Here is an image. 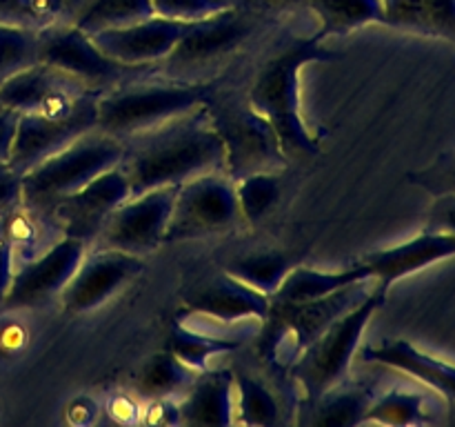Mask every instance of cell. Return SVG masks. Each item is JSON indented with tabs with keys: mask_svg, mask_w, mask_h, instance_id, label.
<instances>
[{
	"mask_svg": "<svg viewBox=\"0 0 455 427\" xmlns=\"http://www.w3.org/2000/svg\"><path fill=\"white\" fill-rule=\"evenodd\" d=\"M120 169L132 196L158 187H178L209 172H225V141L204 107L124 141Z\"/></svg>",
	"mask_w": 455,
	"mask_h": 427,
	"instance_id": "1",
	"label": "cell"
},
{
	"mask_svg": "<svg viewBox=\"0 0 455 427\" xmlns=\"http://www.w3.org/2000/svg\"><path fill=\"white\" fill-rule=\"evenodd\" d=\"M373 278L342 287L318 301L298 302L287 307H271L262 329L260 351L278 365H289L311 345L333 320L340 318L371 294Z\"/></svg>",
	"mask_w": 455,
	"mask_h": 427,
	"instance_id": "6",
	"label": "cell"
},
{
	"mask_svg": "<svg viewBox=\"0 0 455 427\" xmlns=\"http://www.w3.org/2000/svg\"><path fill=\"white\" fill-rule=\"evenodd\" d=\"M132 196L127 173L118 167L100 173L83 189L65 196L47 212L44 222H52L67 238L93 245L111 214Z\"/></svg>",
	"mask_w": 455,
	"mask_h": 427,
	"instance_id": "11",
	"label": "cell"
},
{
	"mask_svg": "<svg viewBox=\"0 0 455 427\" xmlns=\"http://www.w3.org/2000/svg\"><path fill=\"white\" fill-rule=\"evenodd\" d=\"M323 47V36L302 38L284 47L262 65L249 92V107L274 127L287 158L318 154V141L311 136L300 111V71L311 62L331 60Z\"/></svg>",
	"mask_w": 455,
	"mask_h": 427,
	"instance_id": "2",
	"label": "cell"
},
{
	"mask_svg": "<svg viewBox=\"0 0 455 427\" xmlns=\"http://www.w3.org/2000/svg\"><path fill=\"white\" fill-rule=\"evenodd\" d=\"M0 25L20 29H44L47 20L36 12L34 0H0Z\"/></svg>",
	"mask_w": 455,
	"mask_h": 427,
	"instance_id": "35",
	"label": "cell"
},
{
	"mask_svg": "<svg viewBox=\"0 0 455 427\" xmlns=\"http://www.w3.org/2000/svg\"><path fill=\"white\" fill-rule=\"evenodd\" d=\"M198 374L200 372L178 360L169 350L160 351L151 356L142 367L136 381V391L145 400L173 399L176 394H187Z\"/></svg>",
	"mask_w": 455,
	"mask_h": 427,
	"instance_id": "24",
	"label": "cell"
},
{
	"mask_svg": "<svg viewBox=\"0 0 455 427\" xmlns=\"http://www.w3.org/2000/svg\"><path fill=\"white\" fill-rule=\"evenodd\" d=\"M22 200V173L9 163H0V218L16 212Z\"/></svg>",
	"mask_w": 455,
	"mask_h": 427,
	"instance_id": "36",
	"label": "cell"
},
{
	"mask_svg": "<svg viewBox=\"0 0 455 427\" xmlns=\"http://www.w3.org/2000/svg\"><path fill=\"white\" fill-rule=\"evenodd\" d=\"M229 3H234V4H235V7H240V4H243V3H244V0H229Z\"/></svg>",
	"mask_w": 455,
	"mask_h": 427,
	"instance_id": "43",
	"label": "cell"
},
{
	"mask_svg": "<svg viewBox=\"0 0 455 427\" xmlns=\"http://www.w3.org/2000/svg\"><path fill=\"white\" fill-rule=\"evenodd\" d=\"M238 347L240 342L235 338L213 336V334H204L185 323L173 325L172 336H169L167 342V350L178 360H182L187 367L196 369V372H204L213 356L229 354V351H235Z\"/></svg>",
	"mask_w": 455,
	"mask_h": 427,
	"instance_id": "29",
	"label": "cell"
},
{
	"mask_svg": "<svg viewBox=\"0 0 455 427\" xmlns=\"http://www.w3.org/2000/svg\"><path fill=\"white\" fill-rule=\"evenodd\" d=\"M240 221L235 182L225 172L203 173L178 187L164 245L222 234Z\"/></svg>",
	"mask_w": 455,
	"mask_h": 427,
	"instance_id": "7",
	"label": "cell"
},
{
	"mask_svg": "<svg viewBox=\"0 0 455 427\" xmlns=\"http://www.w3.org/2000/svg\"><path fill=\"white\" fill-rule=\"evenodd\" d=\"M291 267L293 261L287 254L265 252L238 258V261L229 262V267L225 271L234 276V278L243 280L249 287L271 296L280 287V283H283L284 276L289 274Z\"/></svg>",
	"mask_w": 455,
	"mask_h": 427,
	"instance_id": "30",
	"label": "cell"
},
{
	"mask_svg": "<svg viewBox=\"0 0 455 427\" xmlns=\"http://www.w3.org/2000/svg\"><path fill=\"white\" fill-rule=\"evenodd\" d=\"M38 62L65 71L100 92L129 78L133 71L147 69V67L123 65L114 58L105 56L96 47L92 36L84 34L71 22L49 25L38 31Z\"/></svg>",
	"mask_w": 455,
	"mask_h": 427,
	"instance_id": "8",
	"label": "cell"
},
{
	"mask_svg": "<svg viewBox=\"0 0 455 427\" xmlns=\"http://www.w3.org/2000/svg\"><path fill=\"white\" fill-rule=\"evenodd\" d=\"M382 22L455 43V0H382Z\"/></svg>",
	"mask_w": 455,
	"mask_h": 427,
	"instance_id": "23",
	"label": "cell"
},
{
	"mask_svg": "<svg viewBox=\"0 0 455 427\" xmlns=\"http://www.w3.org/2000/svg\"><path fill=\"white\" fill-rule=\"evenodd\" d=\"M235 423L267 427L278 423V400L256 378L235 374Z\"/></svg>",
	"mask_w": 455,
	"mask_h": 427,
	"instance_id": "31",
	"label": "cell"
},
{
	"mask_svg": "<svg viewBox=\"0 0 455 427\" xmlns=\"http://www.w3.org/2000/svg\"><path fill=\"white\" fill-rule=\"evenodd\" d=\"M364 360L409 374L438 394H443L449 400V405L455 403V365L425 354L409 341L398 338V341H387L380 345L367 347Z\"/></svg>",
	"mask_w": 455,
	"mask_h": 427,
	"instance_id": "21",
	"label": "cell"
},
{
	"mask_svg": "<svg viewBox=\"0 0 455 427\" xmlns=\"http://www.w3.org/2000/svg\"><path fill=\"white\" fill-rule=\"evenodd\" d=\"M455 256V234L447 231L425 230L416 238L407 240L395 247L371 252L363 258L364 265L371 271V278L378 287L389 292L395 280L411 276L434 262L447 261Z\"/></svg>",
	"mask_w": 455,
	"mask_h": 427,
	"instance_id": "18",
	"label": "cell"
},
{
	"mask_svg": "<svg viewBox=\"0 0 455 427\" xmlns=\"http://www.w3.org/2000/svg\"><path fill=\"white\" fill-rule=\"evenodd\" d=\"M371 278V271L363 261L355 265L345 267L338 271H320V270H307V267L293 265L280 287L269 296L271 307H287L298 305V302L318 301V298L329 296V294L338 292L342 287L360 283V280Z\"/></svg>",
	"mask_w": 455,
	"mask_h": 427,
	"instance_id": "22",
	"label": "cell"
},
{
	"mask_svg": "<svg viewBox=\"0 0 455 427\" xmlns=\"http://www.w3.org/2000/svg\"><path fill=\"white\" fill-rule=\"evenodd\" d=\"M13 270H16V258H13V245L9 238L7 230H4L3 221H0V307H3L4 296L12 285Z\"/></svg>",
	"mask_w": 455,
	"mask_h": 427,
	"instance_id": "39",
	"label": "cell"
},
{
	"mask_svg": "<svg viewBox=\"0 0 455 427\" xmlns=\"http://www.w3.org/2000/svg\"><path fill=\"white\" fill-rule=\"evenodd\" d=\"M411 181L420 182L425 189L435 196L455 194V165H449L447 169H440V172H425L420 176H413Z\"/></svg>",
	"mask_w": 455,
	"mask_h": 427,
	"instance_id": "40",
	"label": "cell"
},
{
	"mask_svg": "<svg viewBox=\"0 0 455 427\" xmlns=\"http://www.w3.org/2000/svg\"><path fill=\"white\" fill-rule=\"evenodd\" d=\"M87 249L89 245H84L83 240L62 236L52 247L20 262L13 270L12 285L0 310H36L60 298L62 289L74 276Z\"/></svg>",
	"mask_w": 455,
	"mask_h": 427,
	"instance_id": "12",
	"label": "cell"
},
{
	"mask_svg": "<svg viewBox=\"0 0 455 427\" xmlns=\"http://www.w3.org/2000/svg\"><path fill=\"white\" fill-rule=\"evenodd\" d=\"M376 399L369 387H340L329 390L315 405H311V425L354 427L363 425L369 405Z\"/></svg>",
	"mask_w": 455,
	"mask_h": 427,
	"instance_id": "26",
	"label": "cell"
},
{
	"mask_svg": "<svg viewBox=\"0 0 455 427\" xmlns=\"http://www.w3.org/2000/svg\"><path fill=\"white\" fill-rule=\"evenodd\" d=\"M209 87L180 83H123L100 92L96 129L129 141L204 107Z\"/></svg>",
	"mask_w": 455,
	"mask_h": 427,
	"instance_id": "4",
	"label": "cell"
},
{
	"mask_svg": "<svg viewBox=\"0 0 455 427\" xmlns=\"http://www.w3.org/2000/svg\"><path fill=\"white\" fill-rule=\"evenodd\" d=\"M425 230L455 234V194H438L429 209Z\"/></svg>",
	"mask_w": 455,
	"mask_h": 427,
	"instance_id": "37",
	"label": "cell"
},
{
	"mask_svg": "<svg viewBox=\"0 0 455 427\" xmlns=\"http://www.w3.org/2000/svg\"><path fill=\"white\" fill-rule=\"evenodd\" d=\"M100 92L44 62H34L0 80V105L18 114L60 116L74 109L87 93Z\"/></svg>",
	"mask_w": 455,
	"mask_h": 427,
	"instance_id": "13",
	"label": "cell"
},
{
	"mask_svg": "<svg viewBox=\"0 0 455 427\" xmlns=\"http://www.w3.org/2000/svg\"><path fill=\"white\" fill-rule=\"evenodd\" d=\"M145 262L140 256L100 247L84 254L74 276L60 294V302L67 314H87L98 310L102 302L118 294L142 271Z\"/></svg>",
	"mask_w": 455,
	"mask_h": 427,
	"instance_id": "14",
	"label": "cell"
},
{
	"mask_svg": "<svg viewBox=\"0 0 455 427\" xmlns=\"http://www.w3.org/2000/svg\"><path fill=\"white\" fill-rule=\"evenodd\" d=\"M269 3H275V4H298V3H305V0H269Z\"/></svg>",
	"mask_w": 455,
	"mask_h": 427,
	"instance_id": "42",
	"label": "cell"
},
{
	"mask_svg": "<svg viewBox=\"0 0 455 427\" xmlns=\"http://www.w3.org/2000/svg\"><path fill=\"white\" fill-rule=\"evenodd\" d=\"M18 120H20V114H18V111L0 105V163H9L13 138H16Z\"/></svg>",
	"mask_w": 455,
	"mask_h": 427,
	"instance_id": "41",
	"label": "cell"
},
{
	"mask_svg": "<svg viewBox=\"0 0 455 427\" xmlns=\"http://www.w3.org/2000/svg\"><path fill=\"white\" fill-rule=\"evenodd\" d=\"M320 18L318 34L345 36L371 22H382V0H307Z\"/></svg>",
	"mask_w": 455,
	"mask_h": 427,
	"instance_id": "27",
	"label": "cell"
},
{
	"mask_svg": "<svg viewBox=\"0 0 455 427\" xmlns=\"http://www.w3.org/2000/svg\"><path fill=\"white\" fill-rule=\"evenodd\" d=\"M240 216L247 222H258L271 212L280 196V181L274 172H258L235 181Z\"/></svg>",
	"mask_w": 455,
	"mask_h": 427,
	"instance_id": "32",
	"label": "cell"
},
{
	"mask_svg": "<svg viewBox=\"0 0 455 427\" xmlns=\"http://www.w3.org/2000/svg\"><path fill=\"white\" fill-rule=\"evenodd\" d=\"M178 412L180 425L227 427L235 423V374L229 369L200 372Z\"/></svg>",
	"mask_w": 455,
	"mask_h": 427,
	"instance_id": "20",
	"label": "cell"
},
{
	"mask_svg": "<svg viewBox=\"0 0 455 427\" xmlns=\"http://www.w3.org/2000/svg\"><path fill=\"white\" fill-rule=\"evenodd\" d=\"M84 0H34V7L40 16L47 20V25H62V22H74L76 13Z\"/></svg>",
	"mask_w": 455,
	"mask_h": 427,
	"instance_id": "38",
	"label": "cell"
},
{
	"mask_svg": "<svg viewBox=\"0 0 455 427\" xmlns=\"http://www.w3.org/2000/svg\"><path fill=\"white\" fill-rule=\"evenodd\" d=\"M38 62V31L0 25V80Z\"/></svg>",
	"mask_w": 455,
	"mask_h": 427,
	"instance_id": "33",
	"label": "cell"
},
{
	"mask_svg": "<svg viewBox=\"0 0 455 427\" xmlns=\"http://www.w3.org/2000/svg\"><path fill=\"white\" fill-rule=\"evenodd\" d=\"M123 158L124 142L93 129L22 173L20 207L38 221H44L53 203L83 189L100 173L118 167Z\"/></svg>",
	"mask_w": 455,
	"mask_h": 427,
	"instance_id": "3",
	"label": "cell"
},
{
	"mask_svg": "<svg viewBox=\"0 0 455 427\" xmlns=\"http://www.w3.org/2000/svg\"><path fill=\"white\" fill-rule=\"evenodd\" d=\"M191 27L194 22L151 16L136 25L98 31L92 36V40L105 56L114 58L123 65L149 67L172 56L173 49L189 34Z\"/></svg>",
	"mask_w": 455,
	"mask_h": 427,
	"instance_id": "16",
	"label": "cell"
},
{
	"mask_svg": "<svg viewBox=\"0 0 455 427\" xmlns=\"http://www.w3.org/2000/svg\"><path fill=\"white\" fill-rule=\"evenodd\" d=\"M154 13L167 20L198 22L235 7L229 0H151Z\"/></svg>",
	"mask_w": 455,
	"mask_h": 427,
	"instance_id": "34",
	"label": "cell"
},
{
	"mask_svg": "<svg viewBox=\"0 0 455 427\" xmlns=\"http://www.w3.org/2000/svg\"><path fill=\"white\" fill-rule=\"evenodd\" d=\"M213 125L225 141V173L234 182L258 172H275L287 160L274 127L251 107L225 125Z\"/></svg>",
	"mask_w": 455,
	"mask_h": 427,
	"instance_id": "15",
	"label": "cell"
},
{
	"mask_svg": "<svg viewBox=\"0 0 455 427\" xmlns=\"http://www.w3.org/2000/svg\"><path fill=\"white\" fill-rule=\"evenodd\" d=\"M431 423L427 412V394L411 390H391L376 396L363 418V425H427Z\"/></svg>",
	"mask_w": 455,
	"mask_h": 427,
	"instance_id": "28",
	"label": "cell"
},
{
	"mask_svg": "<svg viewBox=\"0 0 455 427\" xmlns=\"http://www.w3.org/2000/svg\"><path fill=\"white\" fill-rule=\"evenodd\" d=\"M451 165H455V160H453V163H451Z\"/></svg>",
	"mask_w": 455,
	"mask_h": 427,
	"instance_id": "44",
	"label": "cell"
},
{
	"mask_svg": "<svg viewBox=\"0 0 455 427\" xmlns=\"http://www.w3.org/2000/svg\"><path fill=\"white\" fill-rule=\"evenodd\" d=\"M178 187H158L129 196L105 222L96 243L140 258L156 252L164 245V231L172 218Z\"/></svg>",
	"mask_w": 455,
	"mask_h": 427,
	"instance_id": "9",
	"label": "cell"
},
{
	"mask_svg": "<svg viewBox=\"0 0 455 427\" xmlns=\"http://www.w3.org/2000/svg\"><path fill=\"white\" fill-rule=\"evenodd\" d=\"M100 92H92L71 111L60 116L20 114L16 138H13L9 165L16 172L25 173L49 156L58 154L78 141L84 133L96 129V102Z\"/></svg>",
	"mask_w": 455,
	"mask_h": 427,
	"instance_id": "10",
	"label": "cell"
},
{
	"mask_svg": "<svg viewBox=\"0 0 455 427\" xmlns=\"http://www.w3.org/2000/svg\"><path fill=\"white\" fill-rule=\"evenodd\" d=\"M387 294L373 283L371 294L363 302L333 320L302 354L291 363V376L300 385L307 407L318 403L329 390L340 385L349 369L351 359L360 345L364 327L378 310L385 305Z\"/></svg>",
	"mask_w": 455,
	"mask_h": 427,
	"instance_id": "5",
	"label": "cell"
},
{
	"mask_svg": "<svg viewBox=\"0 0 455 427\" xmlns=\"http://www.w3.org/2000/svg\"><path fill=\"white\" fill-rule=\"evenodd\" d=\"M185 307L187 314L203 316L222 325H235L243 320L265 323L271 314V301L267 294L249 287L227 271L196 287L185 298Z\"/></svg>",
	"mask_w": 455,
	"mask_h": 427,
	"instance_id": "17",
	"label": "cell"
},
{
	"mask_svg": "<svg viewBox=\"0 0 455 427\" xmlns=\"http://www.w3.org/2000/svg\"><path fill=\"white\" fill-rule=\"evenodd\" d=\"M151 16H156L151 0H84L71 25L93 36L98 31L136 25Z\"/></svg>",
	"mask_w": 455,
	"mask_h": 427,
	"instance_id": "25",
	"label": "cell"
},
{
	"mask_svg": "<svg viewBox=\"0 0 455 427\" xmlns=\"http://www.w3.org/2000/svg\"><path fill=\"white\" fill-rule=\"evenodd\" d=\"M251 34V22L240 16L238 7L216 13L207 20L194 22L189 34L180 40L169 58L178 65H203L234 52Z\"/></svg>",
	"mask_w": 455,
	"mask_h": 427,
	"instance_id": "19",
	"label": "cell"
}]
</instances>
